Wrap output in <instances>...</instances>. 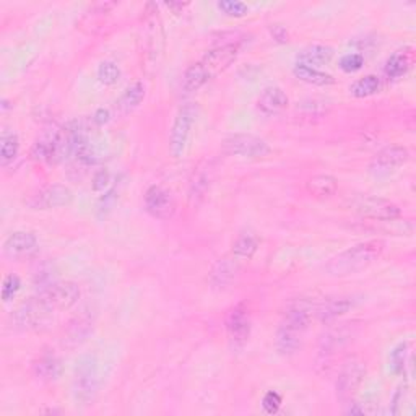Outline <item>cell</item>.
<instances>
[{
  "label": "cell",
  "mask_w": 416,
  "mask_h": 416,
  "mask_svg": "<svg viewBox=\"0 0 416 416\" xmlns=\"http://www.w3.org/2000/svg\"><path fill=\"white\" fill-rule=\"evenodd\" d=\"M384 251V242L381 239H371L361 244L350 247L337 257H333L327 263V272L332 277H350V275L358 273L361 270L372 266L377 258L381 257Z\"/></svg>",
  "instance_id": "1"
},
{
  "label": "cell",
  "mask_w": 416,
  "mask_h": 416,
  "mask_svg": "<svg viewBox=\"0 0 416 416\" xmlns=\"http://www.w3.org/2000/svg\"><path fill=\"white\" fill-rule=\"evenodd\" d=\"M314 304L301 301L286 312L282 326L277 332V350L282 355H293L299 348L302 335L309 327V322L314 314Z\"/></svg>",
  "instance_id": "2"
},
{
  "label": "cell",
  "mask_w": 416,
  "mask_h": 416,
  "mask_svg": "<svg viewBox=\"0 0 416 416\" xmlns=\"http://www.w3.org/2000/svg\"><path fill=\"white\" fill-rule=\"evenodd\" d=\"M73 397L80 403L93 402L98 392V363L95 356H83L75 367L73 374Z\"/></svg>",
  "instance_id": "3"
},
{
  "label": "cell",
  "mask_w": 416,
  "mask_h": 416,
  "mask_svg": "<svg viewBox=\"0 0 416 416\" xmlns=\"http://www.w3.org/2000/svg\"><path fill=\"white\" fill-rule=\"evenodd\" d=\"M198 116V107L194 102H187L184 105L177 116L172 122L171 132H170V153L174 158H182L184 151H186L189 137H191V131L194 124L197 121Z\"/></svg>",
  "instance_id": "4"
},
{
  "label": "cell",
  "mask_w": 416,
  "mask_h": 416,
  "mask_svg": "<svg viewBox=\"0 0 416 416\" xmlns=\"http://www.w3.org/2000/svg\"><path fill=\"white\" fill-rule=\"evenodd\" d=\"M350 207L361 217L377 220V221H393L400 218L402 210L391 200L374 197V196H358L351 200Z\"/></svg>",
  "instance_id": "5"
},
{
  "label": "cell",
  "mask_w": 416,
  "mask_h": 416,
  "mask_svg": "<svg viewBox=\"0 0 416 416\" xmlns=\"http://www.w3.org/2000/svg\"><path fill=\"white\" fill-rule=\"evenodd\" d=\"M241 52L239 42H226V44H218L213 49L205 52L202 61L198 64L207 73L208 80L218 77L220 73H223L226 69H230L231 64H233L237 56Z\"/></svg>",
  "instance_id": "6"
},
{
  "label": "cell",
  "mask_w": 416,
  "mask_h": 416,
  "mask_svg": "<svg viewBox=\"0 0 416 416\" xmlns=\"http://www.w3.org/2000/svg\"><path fill=\"white\" fill-rule=\"evenodd\" d=\"M366 376V366L359 358H350L340 369L337 379V397L348 402L358 392Z\"/></svg>",
  "instance_id": "7"
},
{
  "label": "cell",
  "mask_w": 416,
  "mask_h": 416,
  "mask_svg": "<svg viewBox=\"0 0 416 416\" xmlns=\"http://www.w3.org/2000/svg\"><path fill=\"white\" fill-rule=\"evenodd\" d=\"M223 148L226 153L246 156V158H263L272 151L266 140L251 133H236L233 137L226 138Z\"/></svg>",
  "instance_id": "8"
},
{
  "label": "cell",
  "mask_w": 416,
  "mask_h": 416,
  "mask_svg": "<svg viewBox=\"0 0 416 416\" xmlns=\"http://www.w3.org/2000/svg\"><path fill=\"white\" fill-rule=\"evenodd\" d=\"M42 302L56 314L59 311L70 309L80 298V288L73 282H56L40 295Z\"/></svg>",
  "instance_id": "9"
},
{
  "label": "cell",
  "mask_w": 416,
  "mask_h": 416,
  "mask_svg": "<svg viewBox=\"0 0 416 416\" xmlns=\"http://www.w3.org/2000/svg\"><path fill=\"white\" fill-rule=\"evenodd\" d=\"M54 312L47 307L40 296L23 302L15 314V321L23 328H41L52 321Z\"/></svg>",
  "instance_id": "10"
},
{
  "label": "cell",
  "mask_w": 416,
  "mask_h": 416,
  "mask_svg": "<svg viewBox=\"0 0 416 416\" xmlns=\"http://www.w3.org/2000/svg\"><path fill=\"white\" fill-rule=\"evenodd\" d=\"M145 208L153 218L170 220L176 212V202L170 192L161 186H151L145 192Z\"/></svg>",
  "instance_id": "11"
},
{
  "label": "cell",
  "mask_w": 416,
  "mask_h": 416,
  "mask_svg": "<svg viewBox=\"0 0 416 416\" xmlns=\"http://www.w3.org/2000/svg\"><path fill=\"white\" fill-rule=\"evenodd\" d=\"M73 194L67 186H62V184H52V186H47L41 189L40 192L33 196L30 200V205L36 210H51V208H61L66 207L70 202H72Z\"/></svg>",
  "instance_id": "12"
},
{
  "label": "cell",
  "mask_w": 416,
  "mask_h": 416,
  "mask_svg": "<svg viewBox=\"0 0 416 416\" xmlns=\"http://www.w3.org/2000/svg\"><path fill=\"white\" fill-rule=\"evenodd\" d=\"M226 331L236 347H242L251 335V314L244 304H237L226 316Z\"/></svg>",
  "instance_id": "13"
},
{
  "label": "cell",
  "mask_w": 416,
  "mask_h": 416,
  "mask_svg": "<svg viewBox=\"0 0 416 416\" xmlns=\"http://www.w3.org/2000/svg\"><path fill=\"white\" fill-rule=\"evenodd\" d=\"M408 150L405 147H400V145H392V147H387L381 150L374 158L371 161V170L372 171H391L396 170V167L402 166L405 161L408 160Z\"/></svg>",
  "instance_id": "14"
},
{
  "label": "cell",
  "mask_w": 416,
  "mask_h": 416,
  "mask_svg": "<svg viewBox=\"0 0 416 416\" xmlns=\"http://www.w3.org/2000/svg\"><path fill=\"white\" fill-rule=\"evenodd\" d=\"M290 105L288 96H286L285 91L278 86H268L262 91V95L258 96L257 107L258 111L263 112L266 116H275L280 114V112L285 111Z\"/></svg>",
  "instance_id": "15"
},
{
  "label": "cell",
  "mask_w": 416,
  "mask_h": 416,
  "mask_svg": "<svg viewBox=\"0 0 416 416\" xmlns=\"http://www.w3.org/2000/svg\"><path fill=\"white\" fill-rule=\"evenodd\" d=\"M37 239L30 231H15L4 242V251L8 256H23L36 249Z\"/></svg>",
  "instance_id": "16"
},
{
  "label": "cell",
  "mask_w": 416,
  "mask_h": 416,
  "mask_svg": "<svg viewBox=\"0 0 416 416\" xmlns=\"http://www.w3.org/2000/svg\"><path fill=\"white\" fill-rule=\"evenodd\" d=\"M333 57V49L323 44H312L307 46L298 54V64L306 67H322L327 66Z\"/></svg>",
  "instance_id": "17"
},
{
  "label": "cell",
  "mask_w": 416,
  "mask_h": 416,
  "mask_svg": "<svg viewBox=\"0 0 416 416\" xmlns=\"http://www.w3.org/2000/svg\"><path fill=\"white\" fill-rule=\"evenodd\" d=\"M412 66L413 51L410 49V47H407V49H400L388 57V61L386 64V75L388 78L397 80L400 77H403V75L412 69Z\"/></svg>",
  "instance_id": "18"
},
{
  "label": "cell",
  "mask_w": 416,
  "mask_h": 416,
  "mask_svg": "<svg viewBox=\"0 0 416 416\" xmlns=\"http://www.w3.org/2000/svg\"><path fill=\"white\" fill-rule=\"evenodd\" d=\"M35 377L41 382H54L62 376V361L56 356H44L33 366Z\"/></svg>",
  "instance_id": "19"
},
{
  "label": "cell",
  "mask_w": 416,
  "mask_h": 416,
  "mask_svg": "<svg viewBox=\"0 0 416 416\" xmlns=\"http://www.w3.org/2000/svg\"><path fill=\"white\" fill-rule=\"evenodd\" d=\"M350 309H351V301L347 298H340V299H327L323 301L322 304H316L314 312L322 322H328V321H333V319H338L340 316L347 314Z\"/></svg>",
  "instance_id": "20"
},
{
  "label": "cell",
  "mask_w": 416,
  "mask_h": 416,
  "mask_svg": "<svg viewBox=\"0 0 416 416\" xmlns=\"http://www.w3.org/2000/svg\"><path fill=\"white\" fill-rule=\"evenodd\" d=\"M337 179L331 174H317L307 181V191L314 197H332L337 192Z\"/></svg>",
  "instance_id": "21"
},
{
  "label": "cell",
  "mask_w": 416,
  "mask_h": 416,
  "mask_svg": "<svg viewBox=\"0 0 416 416\" xmlns=\"http://www.w3.org/2000/svg\"><path fill=\"white\" fill-rule=\"evenodd\" d=\"M293 73H295L296 78L301 80V82L316 85V86H327V85H332L335 82L332 75L321 72L319 69L299 66V64H296V67L293 69Z\"/></svg>",
  "instance_id": "22"
},
{
  "label": "cell",
  "mask_w": 416,
  "mask_h": 416,
  "mask_svg": "<svg viewBox=\"0 0 416 416\" xmlns=\"http://www.w3.org/2000/svg\"><path fill=\"white\" fill-rule=\"evenodd\" d=\"M208 82L207 73L202 69L200 64H194V66L189 67L186 72L182 75V82H181V88L186 91V93H194L202 88V86Z\"/></svg>",
  "instance_id": "23"
},
{
  "label": "cell",
  "mask_w": 416,
  "mask_h": 416,
  "mask_svg": "<svg viewBox=\"0 0 416 416\" xmlns=\"http://www.w3.org/2000/svg\"><path fill=\"white\" fill-rule=\"evenodd\" d=\"M258 249V239L252 233L241 234L233 244V256L242 261H249Z\"/></svg>",
  "instance_id": "24"
},
{
  "label": "cell",
  "mask_w": 416,
  "mask_h": 416,
  "mask_svg": "<svg viewBox=\"0 0 416 416\" xmlns=\"http://www.w3.org/2000/svg\"><path fill=\"white\" fill-rule=\"evenodd\" d=\"M381 90V78L377 75H366V77L356 80V82L350 86L351 95L355 98H367V96L376 95Z\"/></svg>",
  "instance_id": "25"
},
{
  "label": "cell",
  "mask_w": 416,
  "mask_h": 416,
  "mask_svg": "<svg viewBox=\"0 0 416 416\" xmlns=\"http://www.w3.org/2000/svg\"><path fill=\"white\" fill-rule=\"evenodd\" d=\"M20 150V140L18 135L13 132H2V138H0V155H2V165L7 166L8 163L17 158Z\"/></svg>",
  "instance_id": "26"
},
{
  "label": "cell",
  "mask_w": 416,
  "mask_h": 416,
  "mask_svg": "<svg viewBox=\"0 0 416 416\" xmlns=\"http://www.w3.org/2000/svg\"><path fill=\"white\" fill-rule=\"evenodd\" d=\"M143 98H145V85L142 82H135L131 86H127V90L124 91L119 105H121L124 111H132L143 101Z\"/></svg>",
  "instance_id": "27"
},
{
  "label": "cell",
  "mask_w": 416,
  "mask_h": 416,
  "mask_svg": "<svg viewBox=\"0 0 416 416\" xmlns=\"http://www.w3.org/2000/svg\"><path fill=\"white\" fill-rule=\"evenodd\" d=\"M121 78V69H119L114 62L105 61L100 64L98 67V80L106 86H111L117 83V80Z\"/></svg>",
  "instance_id": "28"
},
{
  "label": "cell",
  "mask_w": 416,
  "mask_h": 416,
  "mask_svg": "<svg viewBox=\"0 0 416 416\" xmlns=\"http://www.w3.org/2000/svg\"><path fill=\"white\" fill-rule=\"evenodd\" d=\"M91 331V321H85V319H77V322L70 323L67 331V342H73L75 345L83 342L86 335Z\"/></svg>",
  "instance_id": "29"
},
{
  "label": "cell",
  "mask_w": 416,
  "mask_h": 416,
  "mask_svg": "<svg viewBox=\"0 0 416 416\" xmlns=\"http://www.w3.org/2000/svg\"><path fill=\"white\" fill-rule=\"evenodd\" d=\"M236 272V268L231 266V263L226 261H220L217 266H215V268H213V272H212V280H213V283L215 285H226V283H230L231 280H233V273Z\"/></svg>",
  "instance_id": "30"
},
{
  "label": "cell",
  "mask_w": 416,
  "mask_h": 416,
  "mask_svg": "<svg viewBox=\"0 0 416 416\" xmlns=\"http://www.w3.org/2000/svg\"><path fill=\"white\" fill-rule=\"evenodd\" d=\"M217 7L228 17H234V18H241L246 17L247 12H249V7L244 2H233V0H221L218 2Z\"/></svg>",
  "instance_id": "31"
},
{
  "label": "cell",
  "mask_w": 416,
  "mask_h": 416,
  "mask_svg": "<svg viewBox=\"0 0 416 416\" xmlns=\"http://www.w3.org/2000/svg\"><path fill=\"white\" fill-rule=\"evenodd\" d=\"M408 356V343H400L398 347L391 353V366L396 374H400L405 369V363H407Z\"/></svg>",
  "instance_id": "32"
},
{
  "label": "cell",
  "mask_w": 416,
  "mask_h": 416,
  "mask_svg": "<svg viewBox=\"0 0 416 416\" xmlns=\"http://www.w3.org/2000/svg\"><path fill=\"white\" fill-rule=\"evenodd\" d=\"M21 288V282L17 275L10 273L8 277H5L4 285H2V299L4 301H10L15 298V295L18 293Z\"/></svg>",
  "instance_id": "33"
},
{
  "label": "cell",
  "mask_w": 416,
  "mask_h": 416,
  "mask_svg": "<svg viewBox=\"0 0 416 416\" xmlns=\"http://www.w3.org/2000/svg\"><path fill=\"white\" fill-rule=\"evenodd\" d=\"M364 66V57L361 54H347L342 61H340V69L347 73H355Z\"/></svg>",
  "instance_id": "34"
},
{
  "label": "cell",
  "mask_w": 416,
  "mask_h": 416,
  "mask_svg": "<svg viewBox=\"0 0 416 416\" xmlns=\"http://www.w3.org/2000/svg\"><path fill=\"white\" fill-rule=\"evenodd\" d=\"M262 407L267 413H277L280 407H282V397H280V393L273 391L267 392L262 400Z\"/></svg>",
  "instance_id": "35"
},
{
  "label": "cell",
  "mask_w": 416,
  "mask_h": 416,
  "mask_svg": "<svg viewBox=\"0 0 416 416\" xmlns=\"http://www.w3.org/2000/svg\"><path fill=\"white\" fill-rule=\"evenodd\" d=\"M111 182V174L107 170H101L95 174L93 182H91V187H93L95 192H105L107 187H109Z\"/></svg>",
  "instance_id": "36"
},
{
  "label": "cell",
  "mask_w": 416,
  "mask_h": 416,
  "mask_svg": "<svg viewBox=\"0 0 416 416\" xmlns=\"http://www.w3.org/2000/svg\"><path fill=\"white\" fill-rule=\"evenodd\" d=\"M270 31H272V36L278 42H288V31H286L283 26L280 25H272L270 26Z\"/></svg>",
  "instance_id": "37"
},
{
  "label": "cell",
  "mask_w": 416,
  "mask_h": 416,
  "mask_svg": "<svg viewBox=\"0 0 416 416\" xmlns=\"http://www.w3.org/2000/svg\"><path fill=\"white\" fill-rule=\"evenodd\" d=\"M107 119H109V111H106V109H100V111L95 114V121L98 122V124H105V122H107Z\"/></svg>",
  "instance_id": "38"
}]
</instances>
